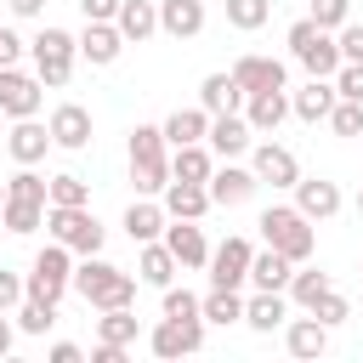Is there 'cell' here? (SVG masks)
<instances>
[{
  "label": "cell",
  "instance_id": "9",
  "mask_svg": "<svg viewBox=\"0 0 363 363\" xmlns=\"http://www.w3.org/2000/svg\"><path fill=\"white\" fill-rule=\"evenodd\" d=\"M250 255H255L250 238H227L221 250H210V261H204V267H210V284H216V289H238V284L250 278Z\"/></svg>",
  "mask_w": 363,
  "mask_h": 363
},
{
  "label": "cell",
  "instance_id": "11",
  "mask_svg": "<svg viewBox=\"0 0 363 363\" xmlns=\"http://www.w3.org/2000/svg\"><path fill=\"white\" fill-rule=\"evenodd\" d=\"M250 170H255V182H272V187H295L301 182V164H295V153L284 142H261Z\"/></svg>",
  "mask_w": 363,
  "mask_h": 363
},
{
  "label": "cell",
  "instance_id": "30",
  "mask_svg": "<svg viewBox=\"0 0 363 363\" xmlns=\"http://www.w3.org/2000/svg\"><path fill=\"white\" fill-rule=\"evenodd\" d=\"M159 130H164V142H170V147H182V142H204L210 113H204V108H176V113H170Z\"/></svg>",
  "mask_w": 363,
  "mask_h": 363
},
{
  "label": "cell",
  "instance_id": "1",
  "mask_svg": "<svg viewBox=\"0 0 363 363\" xmlns=\"http://www.w3.org/2000/svg\"><path fill=\"white\" fill-rule=\"evenodd\" d=\"M68 289H79L96 312H108V306H130V301H136V278H130V272H119V267H113V261H102V255H85V261L74 267Z\"/></svg>",
  "mask_w": 363,
  "mask_h": 363
},
{
  "label": "cell",
  "instance_id": "54",
  "mask_svg": "<svg viewBox=\"0 0 363 363\" xmlns=\"http://www.w3.org/2000/svg\"><path fill=\"white\" fill-rule=\"evenodd\" d=\"M0 204H6V182H0Z\"/></svg>",
  "mask_w": 363,
  "mask_h": 363
},
{
  "label": "cell",
  "instance_id": "22",
  "mask_svg": "<svg viewBox=\"0 0 363 363\" xmlns=\"http://www.w3.org/2000/svg\"><path fill=\"white\" fill-rule=\"evenodd\" d=\"M244 323L261 329V335L284 329V323H289V301H284V289H261L255 301H244Z\"/></svg>",
  "mask_w": 363,
  "mask_h": 363
},
{
  "label": "cell",
  "instance_id": "50",
  "mask_svg": "<svg viewBox=\"0 0 363 363\" xmlns=\"http://www.w3.org/2000/svg\"><path fill=\"white\" fill-rule=\"evenodd\" d=\"M45 357H51V363H79V346H74V340H57Z\"/></svg>",
  "mask_w": 363,
  "mask_h": 363
},
{
  "label": "cell",
  "instance_id": "32",
  "mask_svg": "<svg viewBox=\"0 0 363 363\" xmlns=\"http://www.w3.org/2000/svg\"><path fill=\"white\" fill-rule=\"evenodd\" d=\"M125 233H130V244H147V238H159V233H164V204H147V199H136V204L125 210Z\"/></svg>",
  "mask_w": 363,
  "mask_h": 363
},
{
  "label": "cell",
  "instance_id": "51",
  "mask_svg": "<svg viewBox=\"0 0 363 363\" xmlns=\"http://www.w3.org/2000/svg\"><path fill=\"white\" fill-rule=\"evenodd\" d=\"M91 363H125V346H108V340H96V352H91Z\"/></svg>",
  "mask_w": 363,
  "mask_h": 363
},
{
  "label": "cell",
  "instance_id": "46",
  "mask_svg": "<svg viewBox=\"0 0 363 363\" xmlns=\"http://www.w3.org/2000/svg\"><path fill=\"white\" fill-rule=\"evenodd\" d=\"M340 62H363V23H340Z\"/></svg>",
  "mask_w": 363,
  "mask_h": 363
},
{
  "label": "cell",
  "instance_id": "23",
  "mask_svg": "<svg viewBox=\"0 0 363 363\" xmlns=\"http://www.w3.org/2000/svg\"><path fill=\"white\" fill-rule=\"evenodd\" d=\"M113 28L125 34V45H130V40L142 45V40L159 28V6H153V0H119V11H113Z\"/></svg>",
  "mask_w": 363,
  "mask_h": 363
},
{
  "label": "cell",
  "instance_id": "21",
  "mask_svg": "<svg viewBox=\"0 0 363 363\" xmlns=\"http://www.w3.org/2000/svg\"><path fill=\"white\" fill-rule=\"evenodd\" d=\"M159 28L170 40H193L204 28V0H159Z\"/></svg>",
  "mask_w": 363,
  "mask_h": 363
},
{
  "label": "cell",
  "instance_id": "3",
  "mask_svg": "<svg viewBox=\"0 0 363 363\" xmlns=\"http://www.w3.org/2000/svg\"><path fill=\"white\" fill-rule=\"evenodd\" d=\"M45 227L57 244H68V255H102L108 244V227L85 204H45Z\"/></svg>",
  "mask_w": 363,
  "mask_h": 363
},
{
  "label": "cell",
  "instance_id": "16",
  "mask_svg": "<svg viewBox=\"0 0 363 363\" xmlns=\"http://www.w3.org/2000/svg\"><path fill=\"white\" fill-rule=\"evenodd\" d=\"M250 119H238V113H210V130H204V142H210V153H221V159H238L244 147H250Z\"/></svg>",
  "mask_w": 363,
  "mask_h": 363
},
{
  "label": "cell",
  "instance_id": "2",
  "mask_svg": "<svg viewBox=\"0 0 363 363\" xmlns=\"http://www.w3.org/2000/svg\"><path fill=\"white\" fill-rule=\"evenodd\" d=\"M255 227H261V238H267V244H272L278 255H289L295 267H301V261H306V255L318 250V233H312V221H306V216H301L295 204H267Z\"/></svg>",
  "mask_w": 363,
  "mask_h": 363
},
{
  "label": "cell",
  "instance_id": "41",
  "mask_svg": "<svg viewBox=\"0 0 363 363\" xmlns=\"http://www.w3.org/2000/svg\"><path fill=\"white\" fill-rule=\"evenodd\" d=\"M312 318L335 329V323H346V318H352V306H346V295H340V289H323V295L312 301Z\"/></svg>",
  "mask_w": 363,
  "mask_h": 363
},
{
  "label": "cell",
  "instance_id": "36",
  "mask_svg": "<svg viewBox=\"0 0 363 363\" xmlns=\"http://www.w3.org/2000/svg\"><path fill=\"white\" fill-rule=\"evenodd\" d=\"M51 323H57V306H51V301H34V295L17 301V329H23V335H45Z\"/></svg>",
  "mask_w": 363,
  "mask_h": 363
},
{
  "label": "cell",
  "instance_id": "52",
  "mask_svg": "<svg viewBox=\"0 0 363 363\" xmlns=\"http://www.w3.org/2000/svg\"><path fill=\"white\" fill-rule=\"evenodd\" d=\"M6 6H11L17 17H40V11H45V0H6Z\"/></svg>",
  "mask_w": 363,
  "mask_h": 363
},
{
  "label": "cell",
  "instance_id": "17",
  "mask_svg": "<svg viewBox=\"0 0 363 363\" xmlns=\"http://www.w3.org/2000/svg\"><path fill=\"white\" fill-rule=\"evenodd\" d=\"M119 51H125V34H119L113 23H85V34H79V57H85L91 68L119 62Z\"/></svg>",
  "mask_w": 363,
  "mask_h": 363
},
{
  "label": "cell",
  "instance_id": "42",
  "mask_svg": "<svg viewBox=\"0 0 363 363\" xmlns=\"http://www.w3.org/2000/svg\"><path fill=\"white\" fill-rule=\"evenodd\" d=\"M45 204H85V182L79 176H51L45 182Z\"/></svg>",
  "mask_w": 363,
  "mask_h": 363
},
{
  "label": "cell",
  "instance_id": "6",
  "mask_svg": "<svg viewBox=\"0 0 363 363\" xmlns=\"http://www.w3.org/2000/svg\"><path fill=\"white\" fill-rule=\"evenodd\" d=\"M289 57H295L312 79H335V68H340V45H335V34L318 28L312 17H301V23L289 28Z\"/></svg>",
  "mask_w": 363,
  "mask_h": 363
},
{
  "label": "cell",
  "instance_id": "47",
  "mask_svg": "<svg viewBox=\"0 0 363 363\" xmlns=\"http://www.w3.org/2000/svg\"><path fill=\"white\" fill-rule=\"evenodd\" d=\"M23 295H28V289H23V278H17L11 267H0V312H6V306H17Z\"/></svg>",
  "mask_w": 363,
  "mask_h": 363
},
{
  "label": "cell",
  "instance_id": "40",
  "mask_svg": "<svg viewBox=\"0 0 363 363\" xmlns=\"http://www.w3.org/2000/svg\"><path fill=\"white\" fill-rule=\"evenodd\" d=\"M6 199H28V204H45V176H34L28 164L6 182Z\"/></svg>",
  "mask_w": 363,
  "mask_h": 363
},
{
  "label": "cell",
  "instance_id": "53",
  "mask_svg": "<svg viewBox=\"0 0 363 363\" xmlns=\"http://www.w3.org/2000/svg\"><path fill=\"white\" fill-rule=\"evenodd\" d=\"M11 340H17V329H11V323H6V318H0V357H6V352H11Z\"/></svg>",
  "mask_w": 363,
  "mask_h": 363
},
{
  "label": "cell",
  "instance_id": "8",
  "mask_svg": "<svg viewBox=\"0 0 363 363\" xmlns=\"http://www.w3.org/2000/svg\"><path fill=\"white\" fill-rule=\"evenodd\" d=\"M153 357H187L204 346V318H164L153 335H147Z\"/></svg>",
  "mask_w": 363,
  "mask_h": 363
},
{
  "label": "cell",
  "instance_id": "7",
  "mask_svg": "<svg viewBox=\"0 0 363 363\" xmlns=\"http://www.w3.org/2000/svg\"><path fill=\"white\" fill-rule=\"evenodd\" d=\"M68 278H74V261H68V244H45L40 255H34V267H28V278H23V289L34 295V301H62L68 295Z\"/></svg>",
  "mask_w": 363,
  "mask_h": 363
},
{
  "label": "cell",
  "instance_id": "12",
  "mask_svg": "<svg viewBox=\"0 0 363 363\" xmlns=\"http://www.w3.org/2000/svg\"><path fill=\"white\" fill-rule=\"evenodd\" d=\"M204 187H210V204H227V210H233V204H250L261 182H255V170L221 164V170H210V182H204Z\"/></svg>",
  "mask_w": 363,
  "mask_h": 363
},
{
  "label": "cell",
  "instance_id": "45",
  "mask_svg": "<svg viewBox=\"0 0 363 363\" xmlns=\"http://www.w3.org/2000/svg\"><path fill=\"white\" fill-rule=\"evenodd\" d=\"M346 11H352V0H312V23H318V28H329V34L346 23Z\"/></svg>",
  "mask_w": 363,
  "mask_h": 363
},
{
  "label": "cell",
  "instance_id": "18",
  "mask_svg": "<svg viewBox=\"0 0 363 363\" xmlns=\"http://www.w3.org/2000/svg\"><path fill=\"white\" fill-rule=\"evenodd\" d=\"M6 147H11V159H17V164H40V159H45V147H51V130L28 113V119H17V125H11Z\"/></svg>",
  "mask_w": 363,
  "mask_h": 363
},
{
  "label": "cell",
  "instance_id": "25",
  "mask_svg": "<svg viewBox=\"0 0 363 363\" xmlns=\"http://www.w3.org/2000/svg\"><path fill=\"white\" fill-rule=\"evenodd\" d=\"M244 102H250V108H244L250 130H278V125L289 119V96H284V91H250Z\"/></svg>",
  "mask_w": 363,
  "mask_h": 363
},
{
  "label": "cell",
  "instance_id": "43",
  "mask_svg": "<svg viewBox=\"0 0 363 363\" xmlns=\"http://www.w3.org/2000/svg\"><path fill=\"white\" fill-rule=\"evenodd\" d=\"M335 96L340 102H363V62H340L335 68Z\"/></svg>",
  "mask_w": 363,
  "mask_h": 363
},
{
  "label": "cell",
  "instance_id": "48",
  "mask_svg": "<svg viewBox=\"0 0 363 363\" xmlns=\"http://www.w3.org/2000/svg\"><path fill=\"white\" fill-rule=\"evenodd\" d=\"M79 11H85V23H113L119 0H79Z\"/></svg>",
  "mask_w": 363,
  "mask_h": 363
},
{
  "label": "cell",
  "instance_id": "28",
  "mask_svg": "<svg viewBox=\"0 0 363 363\" xmlns=\"http://www.w3.org/2000/svg\"><path fill=\"white\" fill-rule=\"evenodd\" d=\"M238 102H244V91H238L233 74H204V85H199V108L204 113H233Z\"/></svg>",
  "mask_w": 363,
  "mask_h": 363
},
{
  "label": "cell",
  "instance_id": "38",
  "mask_svg": "<svg viewBox=\"0 0 363 363\" xmlns=\"http://www.w3.org/2000/svg\"><path fill=\"white\" fill-rule=\"evenodd\" d=\"M272 17V0H227V23L233 28H261Z\"/></svg>",
  "mask_w": 363,
  "mask_h": 363
},
{
  "label": "cell",
  "instance_id": "5",
  "mask_svg": "<svg viewBox=\"0 0 363 363\" xmlns=\"http://www.w3.org/2000/svg\"><path fill=\"white\" fill-rule=\"evenodd\" d=\"M164 130L159 125H136L130 130V182H136V193H164V182H170V159H164Z\"/></svg>",
  "mask_w": 363,
  "mask_h": 363
},
{
  "label": "cell",
  "instance_id": "39",
  "mask_svg": "<svg viewBox=\"0 0 363 363\" xmlns=\"http://www.w3.org/2000/svg\"><path fill=\"white\" fill-rule=\"evenodd\" d=\"M329 125H335V136H363V102H340V96H335Z\"/></svg>",
  "mask_w": 363,
  "mask_h": 363
},
{
  "label": "cell",
  "instance_id": "19",
  "mask_svg": "<svg viewBox=\"0 0 363 363\" xmlns=\"http://www.w3.org/2000/svg\"><path fill=\"white\" fill-rule=\"evenodd\" d=\"M204 210H210V187H204V182H164V216L199 221Z\"/></svg>",
  "mask_w": 363,
  "mask_h": 363
},
{
  "label": "cell",
  "instance_id": "49",
  "mask_svg": "<svg viewBox=\"0 0 363 363\" xmlns=\"http://www.w3.org/2000/svg\"><path fill=\"white\" fill-rule=\"evenodd\" d=\"M17 51H23V40H17V34L0 23V68H11V62H17Z\"/></svg>",
  "mask_w": 363,
  "mask_h": 363
},
{
  "label": "cell",
  "instance_id": "34",
  "mask_svg": "<svg viewBox=\"0 0 363 363\" xmlns=\"http://www.w3.org/2000/svg\"><path fill=\"white\" fill-rule=\"evenodd\" d=\"M136 335H142V323L130 318V306H108L96 318V340H108V346H136Z\"/></svg>",
  "mask_w": 363,
  "mask_h": 363
},
{
  "label": "cell",
  "instance_id": "10",
  "mask_svg": "<svg viewBox=\"0 0 363 363\" xmlns=\"http://www.w3.org/2000/svg\"><path fill=\"white\" fill-rule=\"evenodd\" d=\"M40 96H45V85H40V79H28V74H17V62H11V68H0V113L28 119V113H40Z\"/></svg>",
  "mask_w": 363,
  "mask_h": 363
},
{
  "label": "cell",
  "instance_id": "35",
  "mask_svg": "<svg viewBox=\"0 0 363 363\" xmlns=\"http://www.w3.org/2000/svg\"><path fill=\"white\" fill-rule=\"evenodd\" d=\"M0 227H6V233H34V227H45V204L6 199V204H0Z\"/></svg>",
  "mask_w": 363,
  "mask_h": 363
},
{
  "label": "cell",
  "instance_id": "37",
  "mask_svg": "<svg viewBox=\"0 0 363 363\" xmlns=\"http://www.w3.org/2000/svg\"><path fill=\"white\" fill-rule=\"evenodd\" d=\"M323 289H335V284H329V272H289V295H295V306H306V312H312V301H318Z\"/></svg>",
  "mask_w": 363,
  "mask_h": 363
},
{
  "label": "cell",
  "instance_id": "44",
  "mask_svg": "<svg viewBox=\"0 0 363 363\" xmlns=\"http://www.w3.org/2000/svg\"><path fill=\"white\" fill-rule=\"evenodd\" d=\"M164 318H199V295H193V289L164 284Z\"/></svg>",
  "mask_w": 363,
  "mask_h": 363
},
{
  "label": "cell",
  "instance_id": "33",
  "mask_svg": "<svg viewBox=\"0 0 363 363\" xmlns=\"http://www.w3.org/2000/svg\"><path fill=\"white\" fill-rule=\"evenodd\" d=\"M199 318H204V323H221V329H227V323H244L238 289H216V284H210V295L199 301Z\"/></svg>",
  "mask_w": 363,
  "mask_h": 363
},
{
  "label": "cell",
  "instance_id": "27",
  "mask_svg": "<svg viewBox=\"0 0 363 363\" xmlns=\"http://www.w3.org/2000/svg\"><path fill=\"white\" fill-rule=\"evenodd\" d=\"M284 346H289L295 357H323V352H329V323H318V318H295V323L284 329Z\"/></svg>",
  "mask_w": 363,
  "mask_h": 363
},
{
  "label": "cell",
  "instance_id": "15",
  "mask_svg": "<svg viewBox=\"0 0 363 363\" xmlns=\"http://www.w3.org/2000/svg\"><path fill=\"white\" fill-rule=\"evenodd\" d=\"M51 142L57 147H68V153H79V147H91V113L79 108V102H62L57 113H51Z\"/></svg>",
  "mask_w": 363,
  "mask_h": 363
},
{
  "label": "cell",
  "instance_id": "55",
  "mask_svg": "<svg viewBox=\"0 0 363 363\" xmlns=\"http://www.w3.org/2000/svg\"><path fill=\"white\" fill-rule=\"evenodd\" d=\"M357 216H363V193H357Z\"/></svg>",
  "mask_w": 363,
  "mask_h": 363
},
{
  "label": "cell",
  "instance_id": "20",
  "mask_svg": "<svg viewBox=\"0 0 363 363\" xmlns=\"http://www.w3.org/2000/svg\"><path fill=\"white\" fill-rule=\"evenodd\" d=\"M164 250L176 255V267H204V261H210V244H204L199 221H176V227H164Z\"/></svg>",
  "mask_w": 363,
  "mask_h": 363
},
{
  "label": "cell",
  "instance_id": "31",
  "mask_svg": "<svg viewBox=\"0 0 363 363\" xmlns=\"http://www.w3.org/2000/svg\"><path fill=\"white\" fill-rule=\"evenodd\" d=\"M136 278L153 284V289H164V284L176 278V255H170L159 238H147V244H142V261H136Z\"/></svg>",
  "mask_w": 363,
  "mask_h": 363
},
{
  "label": "cell",
  "instance_id": "14",
  "mask_svg": "<svg viewBox=\"0 0 363 363\" xmlns=\"http://www.w3.org/2000/svg\"><path fill=\"white\" fill-rule=\"evenodd\" d=\"M233 79H238V91L250 96V91H284V62L278 57H238L233 62Z\"/></svg>",
  "mask_w": 363,
  "mask_h": 363
},
{
  "label": "cell",
  "instance_id": "29",
  "mask_svg": "<svg viewBox=\"0 0 363 363\" xmlns=\"http://www.w3.org/2000/svg\"><path fill=\"white\" fill-rule=\"evenodd\" d=\"M210 170H216V159L204 142H182L170 159V182H210Z\"/></svg>",
  "mask_w": 363,
  "mask_h": 363
},
{
  "label": "cell",
  "instance_id": "26",
  "mask_svg": "<svg viewBox=\"0 0 363 363\" xmlns=\"http://www.w3.org/2000/svg\"><path fill=\"white\" fill-rule=\"evenodd\" d=\"M289 272H295V261L278 255L272 244H267L261 255H250V284H255V289H289Z\"/></svg>",
  "mask_w": 363,
  "mask_h": 363
},
{
  "label": "cell",
  "instance_id": "24",
  "mask_svg": "<svg viewBox=\"0 0 363 363\" xmlns=\"http://www.w3.org/2000/svg\"><path fill=\"white\" fill-rule=\"evenodd\" d=\"M329 108H335V85H329V79H306V85L289 96V113H295V119H306V125L329 119Z\"/></svg>",
  "mask_w": 363,
  "mask_h": 363
},
{
  "label": "cell",
  "instance_id": "4",
  "mask_svg": "<svg viewBox=\"0 0 363 363\" xmlns=\"http://www.w3.org/2000/svg\"><path fill=\"white\" fill-rule=\"evenodd\" d=\"M28 45H34V79H40L45 91H62V85L74 79V57H79V40H74L68 28H40Z\"/></svg>",
  "mask_w": 363,
  "mask_h": 363
},
{
  "label": "cell",
  "instance_id": "13",
  "mask_svg": "<svg viewBox=\"0 0 363 363\" xmlns=\"http://www.w3.org/2000/svg\"><path fill=\"white\" fill-rule=\"evenodd\" d=\"M295 210H301L306 221H329V216L340 210V187L323 182V176H301V182H295Z\"/></svg>",
  "mask_w": 363,
  "mask_h": 363
}]
</instances>
